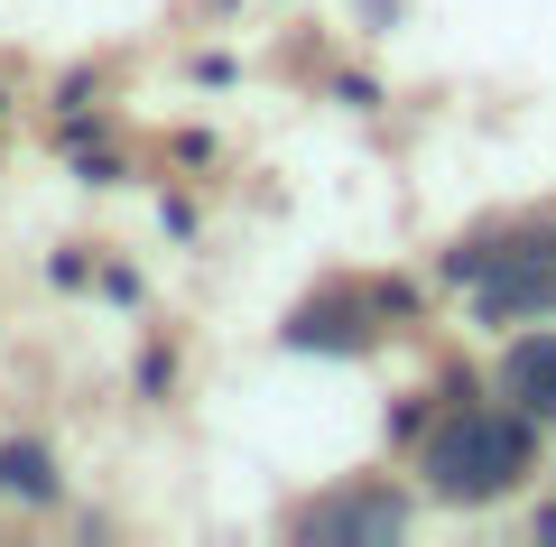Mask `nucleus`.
I'll return each instance as SVG.
<instances>
[{"label": "nucleus", "instance_id": "nucleus-1", "mask_svg": "<svg viewBox=\"0 0 556 547\" xmlns=\"http://www.w3.org/2000/svg\"><path fill=\"white\" fill-rule=\"evenodd\" d=\"M417 473H427V492L437 501H501V492H519L538 473V418L529 409H482L473 390L455 399V409L437 418V436H427V455H417Z\"/></svg>", "mask_w": 556, "mask_h": 547}, {"label": "nucleus", "instance_id": "nucleus-2", "mask_svg": "<svg viewBox=\"0 0 556 547\" xmlns=\"http://www.w3.org/2000/svg\"><path fill=\"white\" fill-rule=\"evenodd\" d=\"M445 270H455V278H473V288H482V315H547L556 307V241H519V251H492V241H482V251H455V260H445Z\"/></svg>", "mask_w": 556, "mask_h": 547}, {"label": "nucleus", "instance_id": "nucleus-3", "mask_svg": "<svg viewBox=\"0 0 556 547\" xmlns=\"http://www.w3.org/2000/svg\"><path fill=\"white\" fill-rule=\"evenodd\" d=\"M501 390H510V409H529L538 427H556V325L519 334V344L501 352Z\"/></svg>", "mask_w": 556, "mask_h": 547}, {"label": "nucleus", "instance_id": "nucleus-4", "mask_svg": "<svg viewBox=\"0 0 556 547\" xmlns=\"http://www.w3.org/2000/svg\"><path fill=\"white\" fill-rule=\"evenodd\" d=\"M399 529H408V510L390 492H343V501L306 510V538H399Z\"/></svg>", "mask_w": 556, "mask_h": 547}, {"label": "nucleus", "instance_id": "nucleus-5", "mask_svg": "<svg viewBox=\"0 0 556 547\" xmlns=\"http://www.w3.org/2000/svg\"><path fill=\"white\" fill-rule=\"evenodd\" d=\"M288 344L362 352V344H371V325H362V307H353V297H325V307H298V325H288Z\"/></svg>", "mask_w": 556, "mask_h": 547}, {"label": "nucleus", "instance_id": "nucleus-6", "mask_svg": "<svg viewBox=\"0 0 556 547\" xmlns=\"http://www.w3.org/2000/svg\"><path fill=\"white\" fill-rule=\"evenodd\" d=\"M0 492H10V501H56V455L47 446H28V436H10V446H0Z\"/></svg>", "mask_w": 556, "mask_h": 547}]
</instances>
